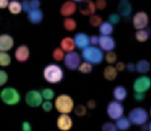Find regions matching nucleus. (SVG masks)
Returning <instances> with one entry per match:
<instances>
[{"instance_id": "16", "label": "nucleus", "mask_w": 151, "mask_h": 131, "mask_svg": "<svg viewBox=\"0 0 151 131\" xmlns=\"http://www.w3.org/2000/svg\"><path fill=\"white\" fill-rule=\"evenodd\" d=\"M76 10V4L71 1H67L65 2L61 6L60 12L64 16L70 15Z\"/></svg>"}, {"instance_id": "28", "label": "nucleus", "mask_w": 151, "mask_h": 131, "mask_svg": "<svg viewBox=\"0 0 151 131\" xmlns=\"http://www.w3.org/2000/svg\"><path fill=\"white\" fill-rule=\"evenodd\" d=\"M149 36L148 32L144 29H139L136 33V38L140 42L146 41Z\"/></svg>"}, {"instance_id": "46", "label": "nucleus", "mask_w": 151, "mask_h": 131, "mask_svg": "<svg viewBox=\"0 0 151 131\" xmlns=\"http://www.w3.org/2000/svg\"><path fill=\"white\" fill-rule=\"evenodd\" d=\"M90 38V42L92 44H97L99 43V37L97 36H92Z\"/></svg>"}, {"instance_id": "33", "label": "nucleus", "mask_w": 151, "mask_h": 131, "mask_svg": "<svg viewBox=\"0 0 151 131\" xmlns=\"http://www.w3.org/2000/svg\"><path fill=\"white\" fill-rule=\"evenodd\" d=\"M54 96V93L51 89H45L42 91V96L45 99H51Z\"/></svg>"}, {"instance_id": "7", "label": "nucleus", "mask_w": 151, "mask_h": 131, "mask_svg": "<svg viewBox=\"0 0 151 131\" xmlns=\"http://www.w3.org/2000/svg\"><path fill=\"white\" fill-rule=\"evenodd\" d=\"M123 106L119 102L113 101L109 103L107 112L109 116L112 119H117L123 114Z\"/></svg>"}, {"instance_id": "29", "label": "nucleus", "mask_w": 151, "mask_h": 131, "mask_svg": "<svg viewBox=\"0 0 151 131\" xmlns=\"http://www.w3.org/2000/svg\"><path fill=\"white\" fill-rule=\"evenodd\" d=\"M11 62L10 56L6 52H0V65L7 66Z\"/></svg>"}, {"instance_id": "13", "label": "nucleus", "mask_w": 151, "mask_h": 131, "mask_svg": "<svg viewBox=\"0 0 151 131\" xmlns=\"http://www.w3.org/2000/svg\"><path fill=\"white\" fill-rule=\"evenodd\" d=\"M57 126L60 130L63 131H67L71 127V119L67 115H61L57 119Z\"/></svg>"}, {"instance_id": "27", "label": "nucleus", "mask_w": 151, "mask_h": 131, "mask_svg": "<svg viewBox=\"0 0 151 131\" xmlns=\"http://www.w3.org/2000/svg\"><path fill=\"white\" fill-rule=\"evenodd\" d=\"M64 26L68 31H72L76 27V21L71 18H67L64 20Z\"/></svg>"}, {"instance_id": "8", "label": "nucleus", "mask_w": 151, "mask_h": 131, "mask_svg": "<svg viewBox=\"0 0 151 131\" xmlns=\"http://www.w3.org/2000/svg\"><path fill=\"white\" fill-rule=\"evenodd\" d=\"M151 86L150 79L146 76L137 78L133 84V88L136 92L143 93L148 90Z\"/></svg>"}, {"instance_id": "23", "label": "nucleus", "mask_w": 151, "mask_h": 131, "mask_svg": "<svg viewBox=\"0 0 151 131\" xmlns=\"http://www.w3.org/2000/svg\"><path fill=\"white\" fill-rule=\"evenodd\" d=\"M137 71L141 73H145L147 72L150 70V63L146 60L139 61L136 66Z\"/></svg>"}, {"instance_id": "30", "label": "nucleus", "mask_w": 151, "mask_h": 131, "mask_svg": "<svg viewBox=\"0 0 151 131\" xmlns=\"http://www.w3.org/2000/svg\"><path fill=\"white\" fill-rule=\"evenodd\" d=\"M92 70V65L88 62H85L81 63L78 66V70L85 73H90Z\"/></svg>"}, {"instance_id": "2", "label": "nucleus", "mask_w": 151, "mask_h": 131, "mask_svg": "<svg viewBox=\"0 0 151 131\" xmlns=\"http://www.w3.org/2000/svg\"><path fill=\"white\" fill-rule=\"evenodd\" d=\"M45 79L51 83L60 82L63 77V72L61 68L55 64L47 66L44 70Z\"/></svg>"}, {"instance_id": "3", "label": "nucleus", "mask_w": 151, "mask_h": 131, "mask_svg": "<svg viewBox=\"0 0 151 131\" xmlns=\"http://www.w3.org/2000/svg\"><path fill=\"white\" fill-rule=\"evenodd\" d=\"M56 109L61 113H70L74 106V102L70 96L67 95H61L55 99Z\"/></svg>"}, {"instance_id": "44", "label": "nucleus", "mask_w": 151, "mask_h": 131, "mask_svg": "<svg viewBox=\"0 0 151 131\" xmlns=\"http://www.w3.org/2000/svg\"><path fill=\"white\" fill-rule=\"evenodd\" d=\"M124 64L123 62H119L118 63H117L116 65V70H123L124 69Z\"/></svg>"}, {"instance_id": "19", "label": "nucleus", "mask_w": 151, "mask_h": 131, "mask_svg": "<svg viewBox=\"0 0 151 131\" xmlns=\"http://www.w3.org/2000/svg\"><path fill=\"white\" fill-rule=\"evenodd\" d=\"M42 12L38 8H34L28 11V18L32 23H38L42 18Z\"/></svg>"}, {"instance_id": "11", "label": "nucleus", "mask_w": 151, "mask_h": 131, "mask_svg": "<svg viewBox=\"0 0 151 131\" xmlns=\"http://www.w3.org/2000/svg\"><path fill=\"white\" fill-rule=\"evenodd\" d=\"M78 9L83 15H89L94 13L96 6L91 0H83L79 4Z\"/></svg>"}, {"instance_id": "21", "label": "nucleus", "mask_w": 151, "mask_h": 131, "mask_svg": "<svg viewBox=\"0 0 151 131\" xmlns=\"http://www.w3.org/2000/svg\"><path fill=\"white\" fill-rule=\"evenodd\" d=\"M127 95V91L124 88L121 86H116L113 90V96L114 98L119 101L124 100Z\"/></svg>"}, {"instance_id": "9", "label": "nucleus", "mask_w": 151, "mask_h": 131, "mask_svg": "<svg viewBox=\"0 0 151 131\" xmlns=\"http://www.w3.org/2000/svg\"><path fill=\"white\" fill-rule=\"evenodd\" d=\"M27 103L32 107H37L42 102V95L37 90H31L25 96Z\"/></svg>"}, {"instance_id": "4", "label": "nucleus", "mask_w": 151, "mask_h": 131, "mask_svg": "<svg viewBox=\"0 0 151 131\" xmlns=\"http://www.w3.org/2000/svg\"><path fill=\"white\" fill-rule=\"evenodd\" d=\"M147 118L148 115L146 110L142 108H134L129 114V120L132 123L137 125L144 124Z\"/></svg>"}, {"instance_id": "17", "label": "nucleus", "mask_w": 151, "mask_h": 131, "mask_svg": "<svg viewBox=\"0 0 151 131\" xmlns=\"http://www.w3.org/2000/svg\"><path fill=\"white\" fill-rule=\"evenodd\" d=\"M15 55L18 61L21 62L25 61L29 57V49L25 45H21L16 49Z\"/></svg>"}, {"instance_id": "37", "label": "nucleus", "mask_w": 151, "mask_h": 131, "mask_svg": "<svg viewBox=\"0 0 151 131\" xmlns=\"http://www.w3.org/2000/svg\"><path fill=\"white\" fill-rule=\"evenodd\" d=\"M108 19L110 23H116L120 20V16L117 14H111L109 16Z\"/></svg>"}, {"instance_id": "45", "label": "nucleus", "mask_w": 151, "mask_h": 131, "mask_svg": "<svg viewBox=\"0 0 151 131\" xmlns=\"http://www.w3.org/2000/svg\"><path fill=\"white\" fill-rule=\"evenodd\" d=\"M145 95L143 94V93H141V92H136L134 94V98L137 100H142L144 98Z\"/></svg>"}, {"instance_id": "1", "label": "nucleus", "mask_w": 151, "mask_h": 131, "mask_svg": "<svg viewBox=\"0 0 151 131\" xmlns=\"http://www.w3.org/2000/svg\"><path fill=\"white\" fill-rule=\"evenodd\" d=\"M83 58L89 63L97 64L100 63L103 58L102 51L96 46H87L82 51Z\"/></svg>"}, {"instance_id": "32", "label": "nucleus", "mask_w": 151, "mask_h": 131, "mask_svg": "<svg viewBox=\"0 0 151 131\" xmlns=\"http://www.w3.org/2000/svg\"><path fill=\"white\" fill-rule=\"evenodd\" d=\"M90 23L94 26L100 25L102 23V18L101 16L97 15H93L90 17Z\"/></svg>"}, {"instance_id": "25", "label": "nucleus", "mask_w": 151, "mask_h": 131, "mask_svg": "<svg viewBox=\"0 0 151 131\" xmlns=\"http://www.w3.org/2000/svg\"><path fill=\"white\" fill-rule=\"evenodd\" d=\"M113 27L110 22H104L100 25L99 31L102 35H109L113 32Z\"/></svg>"}, {"instance_id": "39", "label": "nucleus", "mask_w": 151, "mask_h": 131, "mask_svg": "<svg viewBox=\"0 0 151 131\" xmlns=\"http://www.w3.org/2000/svg\"><path fill=\"white\" fill-rule=\"evenodd\" d=\"M106 4L105 0H97L95 3V6L99 9H103L106 6Z\"/></svg>"}, {"instance_id": "48", "label": "nucleus", "mask_w": 151, "mask_h": 131, "mask_svg": "<svg viewBox=\"0 0 151 131\" xmlns=\"http://www.w3.org/2000/svg\"><path fill=\"white\" fill-rule=\"evenodd\" d=\"M126 68H127V69L129 71H131V72L134 71V69H135L134 65L133 63H129L127 65Z\"/></svg>"}, {"instance_id": "47", "label": "nucleus", "mask_w": 151, "mask_h": 131, "mask_svg": "<svg viewBox=\"0 0 151 131\" xmlns=\"http://www.w3.org/2000/svg\"><path fill=\"white\" fill-rule=\"evenodd\" d=\"M8 5V0H0V8H5Z\"/></svg>"}, {"instance_id": "24", "label": "nucleus", "mask_w": 151, "mask_h": 131, "mask_svg": "<svg viewBox=\"0 0 151 131\" xmlns=\"http://www.w3.org/2000/svg\"><path fill=\"white\" fill-rule=\"evenodd\" d=\"M116 126L120 130H126L130 127V122L126 117H120L116 121Z\"/></svg>"}, {"instance_id": "20", "label": "nucleus", "mask_w": 151, "mask_h": 131, "mask_svg": "<svg viewBox=\"0 0 151 131\" xmlns=\"http://www.w3.org/2000/svg\"><path fill=\"white\" fill-rule=\"evenodd\" d=\"M74 39L71 37H65L61 42V46L62 49L67 52L72 51L75 47Z\"/></svg>"}, {"instance_id": "10", "label": "nucleus", "mask_w": 151, "mask_h": 131, "mask_svg": "<svg viewBox=\"0 0 151 131\" xmlns=\"http://www.w3.org/2000/svg\"><path fill=\"white\" fill-rule=\"evenodd\" d=\"M133 23L136 29H142L148 23V16L146 12L140 11L137 12L133 18Z\"/></svg>"}, {"instance_id": "14", "label": "nucleus", "mask_w": 151, "mask_h": 131, "mask_svg": "<svg viewBox=\"0 0 151 131\" xmlns=\"http://www.w3.org/2000/svg\"><path fill=\"white\" fill-rule=\"evenodd\" d=\"M75 45L77 47L80 49H83L90 43L89 37L84 33H78L74 36V38Z\"/></svg>"}, {"instance_id": "22", "label": "nucleus", "mask_w": 151, "mask_h": 131, "mask_svg": "<svg viewBox=\"0 0 151 131\" xmlns=\"http://www.w3.org/2000/svg\"><path fill=\"white\" fill-rule=\"evenodd\" d=\"M117 75L116 69L112 66H107L104 70V76L107 80L114 79Z\"/></svg>"}, {"instance_id": "31", "label": "nucleus", "mask_w": 151, "mask_h": 131, "mask_svg": "<svg viewBox=\"0 0 151 131\" xmlns=\"http://www.w3.org/2000/svg\"><path fill=\"white\" fill-rule=\"evenodd\" d=\"M52 56L56 61H61L64 57V53L62 49L60 48H55L52 52Z\"/></svg>"}, {"instance_id": "40", "label": "nucleus", "mask_w": 151, "mask_h": 131, "mask_svg": "<svg viewBox=\"0 0 151 131\" xmlns=\"http://www.w3.org/2000/svg\"><path fill=\"white\" fill-rule=\"evenodd\" d=\"M22 6L25 11H29L31 9L29 0H24L22 2Z\"/></svg>"}, {"instance_id": "38", "label": "nucleus", "mask_w": 151, "mask_h": 131, "mask_svg": "<svg viewBox=\"0 0 151 131\" xmlns=\"http://www.w3.org/2000/svg\"><path fill=\"white\" fill-rule=\"evenodd\" d=\"M8 79V75L4 71L0 70V86L4 85Z\"/></svg>"}, {"instance_id": "12", "label": "nucleus", "mask_w": 151, "mask_h": 131, "mask_svg": "<svg viewBox=\"0 0 151 131\" xmlns=\"http://www.w3.org/2000/svg\"><path fill=\"white\" fill-rule=\"evenodd\" d=\"M99 43L100 46L104 51H110L115 47V42L113 38L108 35H101L99 37Z\"/></svg>"}, {"instance_id": "34", "label": "nucleus", "mask_w": 151, "mask_h": 131, "mask_svg": "<svg viewBox=\"0 0 151 131\" xmlns=\"http://www.w3.org/2000/svg\"><path fill=\"white\" fill-rule=\"evenodd\" d=\"M102 131H117V127L112 123L107 122L103 125Z\"/></svg>"}, {"instance_id": "15", "label": "nucleus", "mask_w": 151, "mask_h": 131, "mask_svg": "<svg viewBox=\"0 0 151 131\" xmlns=\"http://www.w3.org/2000/svg\"><path fill=\"white\" fill-rule=\"evenodd\" d=\"M14 44L12 38L8 34L0 35V51H5L10 49Z\"/></svg>"}, {"instance_id": "43", "label": "nucleus", "mask_w": 151, "mask_h": 131, "mask_svg": "<svg viewBox=\"0 0 151 131\" xmlns=\"http://www.w3.org/2000/svg\"><path fill=\"white\" fill-rule=\"evenodd\" d=\"M22 131H31V127L30 124L27 122H24L22 123Z\"/></svg>"}, {"instance_id": "50", "label": "nucleus", "mask_w": 151, "mask_h": 131, "mask_svg": "<svg viewBox=\"0 0 151 131\" xmlns=\"http://www.w3.org/2000/svg\"><path fill=\"white\" fill-rule=\"evenodd\" d=\"M149 131H151V122L150 123L149 126Z\"/></svg>"}, {"instance_id": "35", "label": "nucleus", "mask_w": 151, "mask_h": 131, "mask_svg": "<svg viewBox=\"0 0 151 131\" xmlns=\"http://www.w3.org/2000/svg\"><path fill=\"white\" fill-rule=\"evenodd\" d=\"M117 56L113 52H109L106 55V59L108 63H114L116 61Z\"/></svg>"}, {"instance_id": "26", "label": "nucleus", "mask_w": 151, "mask_h": 131, "mask_svg": "<svg viewBox=\"0 0 151 131\" xmlns=\"http://www.w3.org/2000/svg\"><path fill=\"white\" fill-rule=\"evenodd\" d=\"M8 8L11 12L18 14L20 12L22 9V4L16 0H13L8 4Z\"/></svg>"}, {"instance_id": "5", "label": "nucleus", "mask_w": 151, "mask_h": 131, "mask_svg": "<svg viewBox=\"0 0 151 131\" xmlns=\"http://www.w3.org/2000/svg\"><path fill=\"white\" fill-rule=\"evenodd\" d=\"M1 98L5 103L9 105L16 104L20 100L19 94L12 88L4 89L1 92Z\"/></svg>"}, {"instance_id": "36", "label": "nucleus", "mask_w": 151, "mask_h": 131, "mask_svg": "<svg viewBox=\"0 0 151 131\" xmlns=\"http://www.w3.org/2000/svg\"><path fill=\"white\" fill-rule=\"evenodd\" d=\"M75 113L79 116H83L86 113V108L83 105H78L77 106L75 109H74Z\"/></svg>"}, {"instance_id": "18", "label": "nucleus", "mask_w": 151, "mask_h": 131, "mask_svg": "<svg viewBox=\"0 0 151 131\" xmlns=\"http://www.w3.org/2000/svg\"><path fill=\"white\" fill-rule=\"evenodd\" d=\"M117 11L121 15L123 16H127L132 11L131 4L127 1L122 0L117 5Z\"/></svg>"}, {"instance_id": "41", "label": "nucleus", "mask_w": 151, "mask_h": 131, "mask_svg": "<svg viewBox=\"0 0 151 131\" xmlns=\"http://www.w3.org/2000/svg\"><path fill=\"white\" fill-rule=\"evenodd\" d=\"M52 105L50 102H44L42 103V108L45 110V111H50L52 109Z\"/></svg>"}, {"instance_id": "6", "label": "nucleus", "mask_w": 151, "mask_h": 131, "mask_svg": "<svg viewBox=\"0 0 151 131\" xmlns=\"http://www.w3.org/2000/svg\"><path fill=\"white\" fill-rule=\"evenodd\" d=\"M80 56L75 51L68 52L64 56V63L65 66L71 70L77 69L80 63Z\"/></svg>"}, {"instance_id": "42", "label": "nucleus", "mask_w": 151, "mask_h": 131, "mask_svg": "<svg viewBox=\"0 0 151 131\" xmlns=\"http://www.w3.org/2000/svg\"><path fill=\"white\" fill-rule=\"evenodd\" d=\"M29 2L31 9L38 8L40 4L39 0H29Z\"/></svg>"}, {"instance_id": "49", "label": "nucleus", "mask_w": 151, "mask_h": 131, "mask_svg": "<svg viewBox=\"0 0 151 131\" xmlns=\"http://www.w3.org/2000/svg\"><path fill=\"white\" fill-rule=\"evenodd\" d=\"M95 105H96V103H95L94 101H93V100H90V101H88V103H87V106H88V107L89 108H91V109L94 108Z\"/></svg>"}, {"instance_id": "51", "label": "nucleus", "mask_w": 151, "mask_h": 131, "mask_svg": "<svg viewBox=\"0 0 151 131\" xmlns=\"http://www.w3.org/2000/svg\"><path fill=\"white\" fill-rule=\"evenodd\" d=\"M75 1H81V0H75Z\"/></svg>"}, {"instance_id": "52", "label": "nucleus", "mask_w": 151, "mask_h": 131, "mask_svg": "<svg viewBox=\"0 0 151 131\" xmlns=\"http://www.w3.org/2000/svg\"><path fill=\"white\" fill-rule=\"evenodd\" d=\"M150 115H151V109H150Z\"/></svg>"}]
</instances>
